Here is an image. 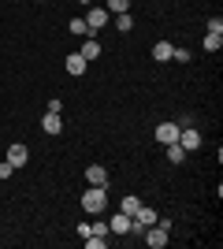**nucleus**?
<instances>
[{"label": "nucleus", "mask_w": 223, "mask_h": 249, "mask_svg": "<svg viewBox=\"0 0 223 249\" xmlns=\"http://www.w3.org/2000/svg\"><path fill=\"white\" fill-rule=\"evenodd\" d=\"M171 52H175V45H171V41H156V45H153V60H156V63H168Z\"/></svg>", "instance_id": "11"}, {"label": "nucleus", "mask_w": 223, "mask_h": 249, "mask_svg": "<svg viewBox=\"0 0 223 249\" xmlns=\"http://www.w3.org/2000/svg\"><path fill=\"white\" fill-rule=\"evenodd\" d=\"M104 8H108V15H127V11H130V0H108Z\"/></svg>", "instance_id": "16"}, {"label": "nucleus", "mask_w": 223, "mask_h": 249, "mask_svg": "<svg viewBox=\"0 0 223 249\" xmlns=\"http://www.w3.org/2000/svg\"><path fill=\"white\" fill-rule=\"evenodd\" d=\"M11 175H15V167H11L8 160H4V164H0V178H11Z\"/></svg>", "instance_id": "20"}, {"label": "nucleus", "mask_w": 223, "mask_h": 249, "mask_svg": "<svg viewBox=\"0 0 223 249\" xmlns=\"http://www.w3.org/2000/svg\"><path fill=\"white\" fill-rule=\"evenodd\" d=\"M138 208H141V197H138V194H127V197H123V205H119V212H127V216H134Z\"/></svg>", "instance_id": "14"}, {"label": "nucleus", "mask_w": 223, "mask_h": 249, "mask_svg": "<svg viewBox=\"0 0 223 249\" xmlns=\"http://www.w3.org/2000/svg\"><path fill=\"white\" fill-rule=\"evenodd\" d=\"M179 130H182V126L175 123V119H168V123L156 126V142H160V145H175V142H179Z\"/></svg>", "instance_id": "5"}, {"label": "nucleus", "mask_w": 223, "mask_h": 249, "mask_svg": "<svg viewBox=\"0 0 223 249\" xmlns=\"http://www.w3.org/2000/svg\"><path fill=\"white\" fill-rule=\"evenodd\" d=\"M78 56H82L86 63H89V60H97V56H101V41H97V37H86V41H82V49H78Z\"/></svg>", "instance_id": "10"}, {"label": "nucleus", "mask_w": 223, "mask_h": 249, "mask_svg": "<svg viewBox=\"0 0 223 249\" xmlns=\"http://www.w3.org/2000/svg\"><path fill=\"white\" fill-rule=\"evenodd\" d=\"M164 149H168V160H171V164H182V160H186V149H182L179 142H175V145H164Z\"/></svg>", "instance_id": "18"}, {"label": "nucleus", "mask_w": 223, "mask_h": 249, "mask_svg": "<svg viewBox=\"0 0 223 249\" xmlns=\"http://www.w3.org/2000/svg\"><path fill=\"white\" fill-rule=\"evenodd\" d=\"M141 242H145L149 249H164L171 238H168V231L160 227V223H153V227H145V231H141Z\"/></svg>", "instance_id": "3"}, {"label": "nucleus", "mask_w": 223, "mask_h": 249, "mask_svg": "<svg viewBox=\"0 0 223 249\" xmlns=\"http://www.w3.org/2000/svg\"><path fill=\"white\" fill-rule=\"evenodd\" d=\"M41 130H45V134H60V130H64V119H60V112H45Z\"/></svg>", "instance_id": "9"}, {"label": "nucleus", "mask_w": 223, "mask_h": 249, "mask_svg": "<svg viewBox=\"0 0 223 249\" xmlns=\"http://www.w3.org/2000/svg\"><path fill=\"white\" fill-rule=\"evenodd\" d=\"M223 49V30H208L205 34V52H220Z\"/></svg>", "instance_id": "13"}, {"label": "nucleus", "mask_w": 223, "mask_h": 249, "mask_svg": "<svg viewBox=\"0 0 223 249\" xmlns=\"http://www.w3.org/2000/svg\"><path fill=\"white\" fill-rule=\"evenodd\" d=\"M108 231H112V234H130V216H127V212L108 216Z\"/></svg>", "instance_id": "8"}, {"label": "nucleus", "mask_w": 223, "mask_h": 249, "mask_svg": "<svg viewBox=\"0 0 223 249\" xmlns=\"http://www.w3.org/2000/svg\"><path fill=\"white\" fill-rule=\"evenodd\" d=\"M86 26H89V37H97V30H104L108 22H112V15H108V8H97V4H89V11L82 15Z\"/></svg>", "instance_id": "2"}, {"label": "nucleus", "mask_w": 223, "mask_h": 249, "mask_svg": "<svg viewBox=\"0 0 223 249\" xmlns=\"http://www.w3.org/2000/svg\"><path fill=\"white\" fill-rule=\"evenodd\" d=\"M86 182H89V186H108V167L104 164H89L86 167Z\"/></svg>", "instance_id": "6"}, {"label": "nucleus", "mask_w": 223, "mask_h": 249, "mask_svg": "<svg viewBox=\"0 0 223 249\" xmlns=\"http://www.w3.org/2000/svg\"><path fill=\"white\" fill-rule=\"evenodd\" d=\"M26 160H30V149L22 145V142H15V145H8V164H11V167H22V164H26Z\"/></svg>", "instance_id": "7"}, {"label": "nucleus", "mask_w": 223, "mask_h": 249, "mask_svg": "<svg viewBox=\"0 0 223 249\" xmlns=\"http://www.w3.org/2000/svg\"><path fill=\"white\" fill-rule=\"evenodd\" d=\"M179 145L186 149V153H193V149H201V130H197L193 123H186V126L179 130Z\"/></svg>", "instance_id": "4"}, {"label": "nucleus", "mask_w": 223, "mask_h": 249, "mask_svg": "<svg viewBox=\"0 0 223 249\" xmlns=\"http://www.w3.org/2000/svg\"><path fill=\"white\" fill-rule=\"evenodd\" d=\"M82 208L89 212V216H101L108 208V186H89L82 194Z\"/></svg>", "instance_id": "1"}, {"label": "nucleus", "mask_w": 223, "mask_h": 249, "mask_svg": "<svg viewBox=\"0 0 223 249\" xmlns=\"http://www.w3.org/2000/svg\"><path fill=\"white\" fill-rule=\"evenodd\" d=\"M171 60H175V63H190V49H175V52H171Z\"/></svg>", "instance_id": "19"}, {"label": "nucleus", "mask_w": 223, "mask_h": 249, "mask_svg": "<svg viewBox=\"0 0 223 249\" xmlns=\"http://www.w3.org/2000/svg\"><path fill=\"white\" fill-rule=\"evenodd\" d=\"M112 19H116V30H119V34H130V30H134V19H130V11H127V15H112Z\"/></svg>", "instance_id": "17"}, {"label": "nucleus", "mask_w": 223, "mask_h": 249, "mask_svg": "<svg viewBox=\"0 0 223 249\" xmlns=\"http://www.w3.org/2000/svg\"><path fill=\"white\" fill-rule=\"evenodd\" d=\"M78 4H97V0H78Z\"/></svg>", "instance_id": "21"}, {"label": "nucleus", "mask_w": 223, "mask_h": 249, "mask_svg": "<svg viewBox=\"0 0 223 249\" xmlns=\"http://www.w3.org/2000/svg\"><path fill=\"white\" fill-rule=\"evenodd\" d=\"M67 34H74V37H89V26H86V19H71V22H67Z\"/></svg>", "instance_id": "15"}, {"label": "nucleus", "mask_w": 223, "mask_h": 249, "mask_svg": "<svg viewBox=\"0 0 223 249\" xmlns=\"http://www.w3.org/2000/svg\"><path fill=\"white\" fill-rule=\"evenodd\" d=\"M86 67H89V63H86L78 52H71V56H67V74H74V78H78V74H86Z\"/></svg>", "instance_id": "12"}]
</instances>
